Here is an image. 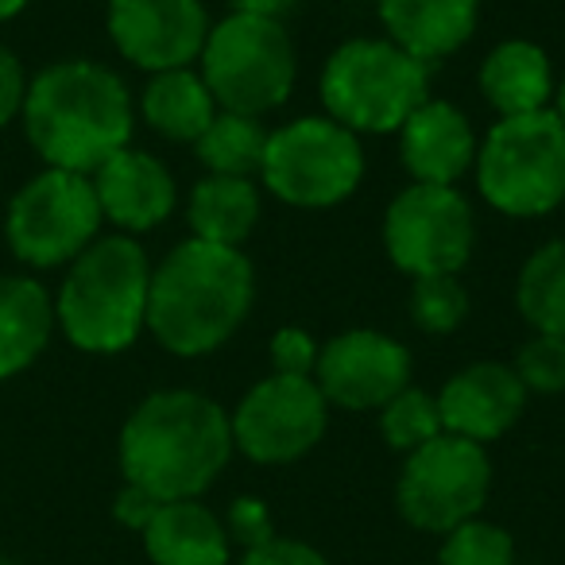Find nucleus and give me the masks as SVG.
<instances>
[{
	"label": "nucleus",
	"mask_w": 565,
	"mask_h": 565,
	"mask_svg": "<svg viewBox=\"0 0 565 565\" xmlns=\"http://www.w3.org/2000/svg\"><path fill=\"white\" fill-rule=\"evenodd\" d=\"M233 454L225 407L186 387L148 395L120 430L125 484L143 488L163 503L210 492Z\"/></svg>",
	"instance_id": "nucleus-1"
},
{
	"label": "nucleus",
	"mask_w": 565,
	"mask_h": 565,
	"mask_svg": "<svg viewBox=\"0 0 565 565\" xmlns=\"http://www.w3.org/2000/svg\"><path fill=\"white\" fill-rule=\"evenodd\" d=\"M256 299V275L241 248H221L198 236L174 244L151 267L148 326L151 338L174 356H205L221 349Z\"/></svg>",
	"instance_id": "nucleus-2"
},
{
	"label": "nucleus",
	"mask_w": 565,
	"mask_h": 565,
	"mask_svg": "<svg viewBox=\"0 0 565 565\" xmlns=\"http://www.w3.org/2000/svg\"><path fill=\"white\" fill-rule=\"evenodd\" d=\"M20 117L43 163L74 174H94L132 140L128 86L109 66L89 58H71L35 74Z\"/></svg>",
	"instance_id": "nucleus-3"
},
{
	"label": "nucleus",
	"mask_w": 565,
	"mask_h": 565,
	"mask_svg": "<svg viewBox=\"0 0 565 565\" xmlns=\"http://www.w3.org/2000/svg\"><path fill=\"white\" fill-rule=\"evenodd\" d=\"M148 252L132 236H97L71 264L55 322L82 353H120L148 326Z\"/></svg>",
	"instance_id": "nucleus-4"
},
{
	"label": "nucleus",
	"mask_w": 565,
	"mask_h": 565,
	"mask_svg": "<svg viewBox=\"0 0 565 565\" xmlns=\"http://www.w3.org/2000/svg\"><path fill=\"white\" fill-rule=\"evenodd\" d=\"M430 102V66L392 40H349L326 58V117L349 132H399L418 105Z\"/></svg>",
	"instance_id": "nucleus-5"
},
{
	"label": "nucleus",
	"mask_w": 565,
	"mask_h": 565,
	"mask_svg": "<svg viewBox=\"0 0 565 565\" xmlns=\"http://www.w3.org/2000/svg\"><path fill=\"white\" fill-rule=\"evenodd\" d=\"M477 186L508 217H546L565 202V125L554 109L500 117L477 148Z\"/></svg>",
	"instance_id": "nucleus-6"
},
{
	"label": "nucleus",
	"mask_w": 565,
	"mask_h": 565,
	"mask_svg": "<svg viewBox=\"0 0 565 565\" xmlns=\"http://www.w3.org/2000/svg\"><path fill=\"white\" fill-rule=\"evenodd\" d=\"M202 82L221 113L264 117L279 109L295 86V43L282 20L233 12L210 28L198 55Z\"/></svg>",
	"instance_id": "nucleus-7"
},
{
	"label": "nucleus",
	"mask_w": 565,
	"mask_h": 565,
	"mask_svg": "<svg viewBox=\"0 0 565 565\" xmlns=\"http://www.w3.org/2000/svg\"><path fill=\"white\" fill-rule=\"evenodd\" d=\"M259 179L279 202L299 210L341 205L364 179V148L356 132L330 117H299L267 132Z\"/></svg>",
	"instance_id": "nucleus-8"
},
{
	"label": "nucleus",
	"mask_w": 565,
	"mask_h": 565,
	"mask_svg": "<svg viewBox=\"0 0 565 565\" xmlns=\"http://www.w3.org/2000/svg\"><path fill=\"white\" fill-rule=\"evenodd\" d=\"M492 492V461L484 446L457 434H438L407 454L395 484V508L415 531L449 534L484 511Z\"/></svg>",
	"instance_id": "nucleus-9"
},
{
	"label": "nucleus",
	"mask_w": 565,
	"mask_h": 565,
	"mask_svg": "<svg viewBox=\"0 0 565 565\" xmlns=\"http://www.w3.org/2000/svg\"><path fill=\"white\" fill-rule=\"evenodd\" d=\"M102 221L89 174L47 167L12 198L4 233L12 256L28 267H58L74 264L97 241Z\"/></svg>",
	"instance_id": "nucleus-10"
},
{
	"label": "nucleus",
	"mask_w": 565,
	"mask_h": 565,
	"mask_svg": "<svg viewBox=\"0 0 565 565\" xmlns=\"http://www.w3.org/2000/svg\"><path fill=\"white\" fill-rule=\"evenodd\" d=\"M477 221L469 198L457 186L411 182L384 213V248L411 279L457 275L472 256Z\"/></svg>",
	"instance_id": "nucleus-11"
},
{
	"label": "nucleus",
	"mask_w": 565,
	"mask_h": 565,
	"mask_svg": "<svg viewBox=\"0 0 565 565\" xmlns=\"http://www.w3.org/2000/svg\"><path fill=\"white\" fill-rule=\"evenodd\" d=\"M233 446L256 465L302 461L330 426V403L318 392L315 376H282L271 372L252 384L228 415Z\"/></svg>",
	"instance_id": "nucleus-12"
},
{
	"label": "nucleus",
	"mask_w": 565,
	"mask_h": 565,
	"mask_svg": "<svg viewBox=\"0 0 565 565\" xmlns=\"http://www.w3.org/2000/svg\"><path fill=\"white\" fill-rule=\"evenodd\" d=\"M315 384L330 407L380 411L411 387V353L376 330H345L318 349Z\"/></svg>",
	"instance_id": "nucleus-13"
},
{
	"label": "nucleus",
	"mask_w": 565,
	"mask_h": 565,
	"mask_svg": "<svg viewBox=\"0 0 565 565\" xmlns=\"http://www.w3.org/2000/svg\"><path fill=\"white\" fill-rule=\"evenodd\" d=\"M210 28L202 0H109L113 47L151 74L198 63Z\"/></svg>",
	"instance_id": "nucleus-14"
},
{
	"label": "nucleus",
	"mask_w": 565,
	"mask_h": 565,
	"mask_svg": "<svg viewBox=\"0 0 565 565\" xmlns=\"http://www.w3.org/2000/svg\"><path fill=\"white\" fill-rule=\"evenodd\" d=\"M434 399H438L441 430L488 446L519 423L526 407V387L508 364L477 361L449 376Z\"/></svg>",
	"instance_id": "nucleus-15"
},
{
	"label": "nucleus",
	"mask_w": 565,
	"mask_h": 565,
	"mask_svg": "<svg viewBox=\"0 0 565 565\" xmlns=\"http://www.w3.org/2000/svg\"><path fill=\"white\" fill-rule=\"evenodd\" d=\"M89 182H94L102 217H109L125 233H148V228L163 225L174 213V198H179L171 171L156 156L132 148L105 159L89 174Z\"/></svg>",
	"instance_id": "nucleus-16"
},
{
	"label": "nucleus",
	"mask_w": 565,
	"mask_h": 565,
	"mask_svg": "<svg viewBox=\"0 0 565 565\" xmlns=\"http://www.w3.org/2000/svg\"><path fill=\"white\" fill-rule=\"evenodd\" d=\"M399 159L407 174L426 186H454L477 163V136L457 105L426 102L399 128Z\"/></svg>",
	"instance_id": "nucleus-17"
},
{
	"label": "nucleus",
	"mask_w": 565,
	"mask_h": 565,
	"mask_svg": "<svg viewBox=\"0 0 565 565\" xmlns=\"http://www.w3.org/2000/svg\"><path fill=\"white\" fill-rule=\"evenodd\" d=\"M480 0H380L387 40L418 63H438L469 43Z\"/></svg>",
	"instance_id": "nucleus-18"
},
{
	"label": "nucleus",
	"mask_w": 565,
	"mask_h": 565,
	"mask_svg": "<svg viewBox=\"0 0 565 565\" xmlns=\"http://www.w3.org/2000/svg\"><path fill=\"white\" fill-rule=\"evenodd\" d=\"M151 565H228L233 542L217 511L202 500H171L143 526Z\"/></svg>",
	"instance_id": "nucleus-19"
},
{
	"label": "nucleus",
	"mask_w": 565,
	"mask_h": 565,
	"mask_svg": "<svg viewBox=\"0 0 565 565\" xmlns=\"http://www.w3.org/2000/svg\"><path fill=\"white\" fill-rule=\"evenodd\" d=\"M554 89L546 51L531 40L500 43L480 63V94L500 117H526V113L550 109Z\"/></svg>",
	"instance_id": "nucleus-20"
},
{
	"label": "nucleus",
	"mask_w": 565,
	"mask_h": 565,
	"mask_svg": "<svg viewBox=\"0 0 565 565\" xmlns=\"http://www.w3.org/2000/svg\"><path fill=\"white\" fill-rule=\"evenodd\" d=\"M55 330L47 287L28 275H0V380L32 369Z\"/></svg>",
	"instance_id": "nucleus-21"
},
{
	"label": "nucleus",
	"mask_w": 565,
	"mask_h": 565,
	"mask_svg": "<svg viewBox=\"0 0 565 565\" xmlns=\"http://www.w3.org/2000/svg\"><path fill=\"white\" fill-rule=\"evenodd\" d=\"M140 113L159 136L174 143H198L202 132L217 117V102H213L210 86L202 82V74L182 66V71H163L151 74V82L143 86Z\"/></svg>",
	"instance_id": "nucleus-22"
},
{
	"label": "nucleus",
	"mask_w": 565,
	"mask_h": 565,
	"mask_svg": "<svg viewBox=\"0 0 565 565\" xmlns=\"http://www.w3.org/2000/svg\"><path fill=\"white\" fill-rule=\"evenodd\" d=\"M186 221L198 241L241 248L259 225V190L252 179H228V174H205L190 194Z\"/></svg>",
	"instance_id": "nucleus-23"
},
{
	"label": "nucleus",
	"mask_w": 565,
	"mask_h": 565,
	"mask_svg": "<svg viewBox=\"0 0 565 565\" xmlns=\"http://www.w3.org/2000/svg\"><path fill=\"white\" fill-rule=\"evenodd\" d=\"M515 302L534 333L565 338V241H550L526 256L515 282Z\"/></svg>",
	"instance_id": "nucleus-24"
},
{
	"label": "nucleus",
	"mask_w": 565,
	"mask_h": 565,
	"mask_svg": "<svg viewBox=\"0 0 565 565\" xmlns=\"http://www.w3.org/2000/svg\"><path fill=\"white\" fill-rule=\"evenodd\" d=\"M267 132L256 117L241 113H217L213 125L194 143V156L210 174H228V179H252L264 163Z\"/></svg>",
	"instance_id": "nucleus-25"
},
{
	"label": "nucleus",
	"mask_w": 565,
	"mask_h": 565,
	"mask_svg": "<svg viewBox=\"0 0 565 565\" xmlns=\"http://www.w3.org/2000/svg\"><path fill=\"white\" fill-rule=\"evenodd\" d=\"M380 434L399 454H415L426 441H434L441 430L438 399L423 387H403L387 407H380Z\"/></svg>",
	"instance_id": "nucleus-26"
},
{
	"label": "nucleus",
	"mask_w": 565,
	"mask_h": 565,
	"mask_svg": "<svg viewBox=\"0 0 565 565\" xmlns=\"http://www.w3.org/2000/svg\"><path fill=\"white\" fill-rule=\"evenodd\" d=\"M469 315V295H465L457 275H423L411 287V322L423 333H454Z\"/></svg>",
	"instance_id": "nucleus-27"
},
{
	"label": "nucleus",
	"mask_w": 565,
	"mask_h": 565,
	"mask_svg": "<svg viewBox=\"0 0 565 565\" xmlns=\"http://www.w3.org/2000/svg\"><path fill=\"white\" fill-rule=\"evenodd\" d=\"M438 565H519V557L511 534L500 523L477 515L441 534Z\"/></svg>",
	"instance_id": "nucleus-28"
},
{
	"label": "nucleus",
	"mask_w": 565,
	"mask_h": 565,
	"mask_svg": "<svg viewBox=\"0 0 565 565\" xmlns=\"http://www.w3.org/2000/svg\"><path fill=\"white\" fill-rule=\"evenodd\" d=\"M515 376L526 387V395H557L565 392V338H546V333H534L515 356Z\"/></svg>",
	"instance_id": "nucleus-29"
},
{
	"label": "nucleus",
	"mask_w": 565,
	"mask_h": 565,
	"mask_svg": "<svg viewBox=\"0 0 565 565\" xmlns=\"http://www.w3.org/2000/svg\"><path fill=\"white\" fill-rule=\"evenodd\" d=\"M221 523H225V531H228V542L241 550L264 546L267 539H275L271 511H267V503L256 500V495H236Z\"/></svg>",
	"instance_id": "nucleus-30"
},
{
	"label": "nucleus",
	"mask_w": 565,
	"mask_h": 565,
	"mask_svg": "<svg viewBox=\"0 0 565 565\" xmlns=\"http://www.w3.org/2000/svg\"><path fill=\"white\" fill-rule=\"evenodd\" d=\"M271 364L282 376H315L318 364V341L299 326H282L271 338Z\"/></svg>",
	"instance_id": "nucleus-31"
},
{
	"label": "nucleus",
	"mask_w": 565,
	"mask_h": 565,
	"mask_svg": "<svg viewBox=\"0 0 565 565\" xmlns=\"http://www.w3.org/2000/svg\"><path fill=\"white\" fill-rule=\"evenodd\" d=\"M236 565H330V557L302 539H282V534H275L264 546L244 550V554L236 557Z\"/></svg>",
	"instance_id": "nucleus-32"
},
{
	"label": "nucleus",
	"mask_w": 565,
	"mask_h": 565,
	"mask_svg": "<svg viewBox=\"0 0 565 565\" xmlns=\"http://www.w3.org/2000/svg\"><path fill=\"white\" fill-rule=\"evenodd\" d=\"M24 94H28L24 66H20V58L0 43V128L20 117V109H24Z\"/></svg>",
	"instance_id": "nucleus-33"
},
{
	"label": "nucleus",
	"mask_w": 565,
	"mask_h": 565,
	"mask_svg": "<svg viewBox=\"0 0 565 565\" xmlns=\"http://www.w3.org/2000/svg\"><path fill=\"white\" fill-rule=\"evenodd\" d=\"M159 508H163V500H156V495L143 492V488H136V484H125L117 492V500H113V519H117L120 526H128V531L143 534V526L156 519Z\"/></svg>",
	"instance_id": "nucleus-34"
},
{
	"label": "nucleus",
	"mask_w": 565,
	"mask_h": 565,
	"mask_svg": "<svg viewBox=\"0 0 565 565\" xmlns=\"http://www.w3.org/2000/svg\"><path fill=\"white\" fill-rule=\"evenodd\" d=\"M236 12H252V17H271L279 20L287 9H295V0H233Z\"/></svg>",
	"instance_id": "nucleus-35"
},
{
	"label": "nucleus",
	"mask_w": 565,
	"mask_h": 565,
	"mask_svg": "<svg viewBox=\"0 0 565 565\" xmlns=\"http://www.w3.org/2000/svg\"><path fill=\"white\" fill-rule=\"evenodd\" d=\"M28 9V0H0V20H12Z\"/></svg>",
	"instance_id": "nucleus-36"
},
{
	"label": "nucleus",
	"mask_w": 565,
	"mask_h": 565,
	"mask_svg": "<svg viewBox=\"0 0 565 565\" xmlns=\"http://www.w3.org/2000/svg\"><path fill=\"white\" fill-rule=\"evenodd\" d=\"M550 109H554V113H557V120H562V125H565V78L557 82V89H554V105H550Z\"/></svg>",
	"instance_id": "nucleus-37"
},
{
	"label": "nucleus",
	"mask_w": 565,
	"mask_h": 565,
	"mask_svg": "<svg viewBox=\"0 0 565 565\" xmlns=\"http://www.w3.org/2000/svg\"><path fill=\"white\" fill-rule=\"evenodd\" d=\"M0 565H12V562H4V557H0Z\"/></svg>",
	"instance_id": "nucleus-38"
}]
</instances>
